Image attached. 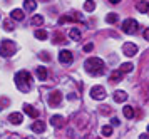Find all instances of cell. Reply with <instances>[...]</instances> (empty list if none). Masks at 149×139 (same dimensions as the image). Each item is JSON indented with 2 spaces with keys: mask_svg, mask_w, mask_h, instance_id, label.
Returning <instances> with one entry per match:
<instances>
[{
  "mask_svg": "<svg viewBox=\"0 0 149 139\" xmlns=\"http://www.w3.org/2000/svg\"><path fill=\"white\" fill-rule=\"evenodd\" d=\"M15 86L20 92H29L32 87V75L29 71H20L15 74Z\"/></svg>",
  "mask_w": 149,
  "mask_h": 139,
  "instance_id": "6da1fadb",
  "label": "cell"
},
{
  "mask_svg": "<svg viewBox=\"0 0 149 139\" xmlns=\"http://www.w3.org/2000/svg\"><path fill=\"white\" fill-rule=\"evenodd\" d=\"M84 69H86L91 75H101L102 69H104V60L99 59V57H89V59L84 62Z\"/></svg>",
  "mask_w": 149,
  "mask_h": 139,
  "instance_id": "7a4b0ae2",
  "label": "cell"
},
{
  "mask_svg": "<svg viewBox=\"0 0 149 139\" xmlns=\"http://www.w3.org/2000/svg\"><path fill=\"white\" fill-rule=\"evenodd\" d=\"M17 50V45H15L14 40H8V39H3L0 42V55L2 57H12Z\"/></svg>",
  "mask_w": 149,
  "mask_h": 139,
  "instance_id": "3957f363",
  "label": "cell"
},
{
  "mask_svg": "<svg viewBox=\"0 0 149 139\" xmlns=\"http://www.w3.org/2000/svg\"><path fill=\"white\" fill-rule=\"evenodd\" d=\"M122 32L124 34H129V35H132V34L137 32V22L134 19H126L122 22Z\"/></svg>",
  "mask_w": 149,
  "mask_h": 139,
  "instance_id": "277c9868",
  "label": "cell"
},
{
  "mask_svg": "<svg viewBox=\"0 0 149 139\" xmlns=\"http://www.w3.org/2000/svg\"><path fill=\"white\" fill-rule=\"evenodd\" d=\"M91 97L95 101H102L106 99V89L102 86H94L92 89H91Z\"/></svg>",
  "mask_w": 149,
  "mask_h": 139,
  "instance_id": "5b68a950",
  "label": "cell"
},
{
  "mask_svg": "<svg viewBox=\"0 0 149 139\" xmlns=\"http://www.w3.org/2000/svg\"><path fill=\"white\" fill-rule=\"evenodd\" d=\"M122 54L127 55V57H134L136 54H137V45L132 44V42H126V44L122 45Z\"/></svg>",
  "mask_w": 149,
  "mask_h": 139,
  "instance_id": "8992f818",
  "label": "cell"
},
{
  "mask_svg": "<svg viewBox=\"0 0 149 139\" xmlns=\"http://www.w3.org/2000/svg\"><path fill=\"white\" fill-rule=\"evenodd\" d=\"M61 101H62V94L59 92V91H52V92L49 94V104H50L52 107L59 106Z\"/></svg>",
  "mask_w": 149,
  "mask_h": 139,
  "instance_id": "52a82bcc",
  "label": "cell"
},
{
  "mask_svg": "<svg viewBox=\"0 0 149 139\" xmlns=\"http://www.w3.org/2000/svg\"><path fill=\"white\" fill-rule=\"evenodd\" d=\"M59 60H61L62 64H72V60H74V55H72V52L70 50H61L59 52Z\"/></svg>",
  "mask_w": 149,
  "mask_h": 139,
  "instance_id": "ba28073f",
  "label": "cell"
},
{
  "mask_svg": "<svg viewBox=\"0 0 149 139\" xmlns=\"http://www.w3.org/2000/svg\"><path fill=\"white\" fill-rule=\"evenodd\" d=\"M50 124L59 129V127H64V126H65V119H64L62 116H52V117H50Z\"/></svg>",
  "mask_w": 149,
  "mask_h": 139,
  "instance_id": "9c48e42d",
  "label": "cell"
},
{
  "mask_svg": "<svg viewBox=\"0 0 149 139\" xmlns=\"http://www.w3.org/2000/svg\"><path fill=\"white\" fill-rule=\"evenodd\" d=\"M24 112L27 114V116H30L32 119H37V117H39V111H37V109H34L32 106H29V104H25V106H24Z\"/></svg>",
  "mask_w": 149,
  "mask_h": 139,
  "instance_id": "30bf717a",
  "label": "cell"
},
{
  "mask_svg": "<svg viewBox=\"0 0 149 139\" xmlns=\"http://www.w3.org/2000/svg\"><path fill=\"white\" fill-rule=\"evenodd\" d=\"M136 8H137L141 13H148L149 12V2L148 0H141V2L136 3Z\"/></svg>",
  "mask_w": 149,
  "mask_h": 139,
  "instance_id": "8fae6325",
  "label": "cell"
},
{
  "mask_svg": "<svg viewBox=\"0 0 149 139\" xmlns=\"http://www.w3.org/2000/svg\"><path fill=\"white\" fill-rule=\"evenodd\" d=\"M10 17L14 20H19V22H20V20L25 19V13H24V10H20V8H14V10L10 12Z\"/></svg>",
  "mask_w": 149,
  "mask_h": 139,
  "instance_id": "7c38bea8",
  "label": "cell"
},
{
  "mask_svg": "<svg viewBox=\"0 0 149 139\" xmlns=\"http://www.w3.org/2000/svg\"><path fill=\"white\" fill-rule=\"evenodd\" d=\"M35 74H37V77H39V80H45L47 79V67H37L35 69Z\"/></svg>",
  "mask_w": 149,
  "mask_h": 139,
  "instance_id": "4fadbf2b",
  "label": "cell"
},
{
  "mask_svg": "<svg viewBox=\"0 0 149 139\" xmlns=\"http://www.w3.org/2000/svg\"><path fill=\"white\" fill-rule=\"evenodd\" d=\"M24 8L27 12H34L35 8H37V2L35 0H24Z\"/></svg>",
  "mask_w": 149,
  "mask_h": 139,
  "instance_id": "5bb4252c",
  "label": "cell"
},
{
  "mask_svg": "<svg viewBox=\"0 0 149 139\" xmlns=\"http://www.w3.org/2000/svg\"><path fill=\"white\" fill-rule=\"evenodd\" d=\"M114 101L116 102H124V101H127V94L124 92V91H116L114 92Z\"/></svg>",
  "mask_w": 149,
  "mask_h": 139,
  "instance_id": "9a60e30c",
  "label": "cell"
},
{
  "mask_svg": "<svg viewBox=\"0 0 149 139\" xmlns=\"http://www.w3.org/2000/svg\"><path fill=\"white\" fill-rule=\"evenodd\" d=\"M32 131L34 133H44L45 131V124L42 121H35L34 124H32Z\"/></svg>",
  "mask_w": 149,
  "mask_h": 139,
  "instance_id": "2e32d148",
  "label": "cell"
},
{
  "mask_svg": "<svg viewBox=\"0 0 149 139\" xmlns=\"http://www.w3.org/2000/svg\"><path fill=\"white\" fill-rule=\"evenodd\" d=\"M8 121H10L12 124H17V126H19V124L22 122V114H20V112L10 114V116H8Z\"/></svg>",
  "mask_w": 149,
  "mask_h": 139,
  "instance_id": "e0dca14e",
  "label": "cell"
},
{
  "mask_svg": "<svg viewBox=\"0 0 149 139\" xmlns=\"http://www.w3.org/2000/svg\"><path fill=\"white\" fill-rule=\"evenodd\" d=\"M81 30H79V29H77V27H72V29H70V32H69V37H70V39L72 40H81Z\"/></svg>",
  "mask_w": 149,
  "mask_h": 139,
  "instance_id": "ac0fdd59",
  "label": "cell"
},
{
  "mask_svg": "<svg viewBox=\"0 0 149 139\" xmlns=\"http://www.w3.org/2000/svg\"><path fill=\"white\" fill-rule=\"evenodd\" d=\"M136 116V111L132 106H126L124 107V117H127V119H132Z\"/></svg>",
  "mask_w": 149,
  "mask_h": 139,
  "instance_id": "d6986e66",
  "label": "cell"
},
{
  "mask_svg": "<svg viewBox=\"0 0 149 139\" xmlns=\"http://www.w3.org/2000/svg\"><path fill=\"white\" fill-rule=\"evenodd\" d=\"M109 80H111V82H119V80H122V72L121 71H114V72L111 74Z\"/></svg>",
  "mask_w": 149,
  "mask_h": 139,
  "instance_id": "ffe728a7",
  "label": "cell"
},
{
  "mask_svg": "<svg viewBox=\"0 0 149 139\" xmlns=\"http://www.w3.org/2000/svg\"><path fill=\"white\" fill-rule=\"evenodd\" d=\"M117 20H119V17H117V13H114V12H111V13L106 15V22H107V24H116Z\"/></svg>",
  "mask_w": 149,
  "mask_h": 139,
  "instance_id": "44dd1931",
  "label": "cell"
},
{
  "mask_svg": "<svg viewBox=\"0 0 149 139\" xmlns=\"http://www.w3.org/2000/svg\"><path fill=\"white\" fill-rule=\"evenodd\" d=\"M95 8V2L94 0H86V3H84V10L86 12H92Z\"/></svg>",
  "mask_w": 149,
  "mask_h": 139,
  "instance_id": "7402d4cb",
  "label": "cell"
},
{
  "mask_svg": "<svg viewBox=\"0 0 149 139\" xmlns=\"http://www.w3.org/2000/svg\"><path fill=\"white\" fill-rule=\"evenodd\" d=\"M52 42H54V44H65V42H67V40H65V37H64V35H62V34H54V40H52Z\"/></svg>",
  "mask_w": 149,
  "mask_h": 139,
  "instance_id": "603a6c76",
  "label": "cell"
},
{
  "mask_svg": "<svg viewBox=\"0 0 149 139\" xmlns=\"http://www.w3.org/2000/svg\"><path fill=\"white\" fill-rule=\"evenodd\" d=\"M30 24H32V25H42V24H44V17H42V15H34L32 20H30Z\"/></svg>",
  "mask_w": 149,
  "mask_h": 139,
  "instance_id": "cb8c5ba5",
  "label": "cell"
},
{
  "mask_svg": "<svg viewBox=\"0 0 149 139\" xmlns=\"http://www.w3.org/2000/svg\"><path fill=\"white\" fill-rule=\"evenodd\" d=\"M35 39H39V40H45L47 39V32L45 30H35Z\"/></svg>",
  "mask_w": 149,
  "mask_h": 139,
  "instance_id": "d4e9b609",
  "label": "cell"
},
{
  "mask_svg": "<svg viewBox=\"0 0 149 139\" xmlns=\"http://www.w3.org/2000/svg\"><path fill=\"white\" fill-rule=\"evenodd\" d=\"M101 133H102L104 138H109V136H112V127H111V126H104L101 129Z\"/></svg>",
  "mask_w": 149,
  "mask_h": 139,
  "instance_id": "484cf974",
  "label": "cell"
},
{
  "mask_svg": "<svg viewBox=\"0 0 149 139\" xmlns=\"http://www.w3.org/2000/svg\"><path fill=\"white\" fill-rule=\"evenodd\" d=\"M132 69H134V66H132L131 62H127V64H122V66H121V69H119V71H121V72H131Z\"/></svg>",
  "mask_w": 149,
  "mask_h": 139,
  "instance_id": "4316f807",
  "label": "cell"
},
{
  "mask_svg": "<svg viewBox=\"0 0 149 139\" xmlns=\"http://www.w3.org/2000/svg\"><path fill=\"white\" fill-rule=\"evenodd\" d=\"M3 29H5L7 32H10V30H14V24H12L10 20H5V22H3Z\"/></svg>",
  "mask_w": 149,
  "mask_h": 139,
  "instance_id": "83f0119b",
  "label": "cell"
},
{
  "mask_svg": "<svg viewBox=\"0 0 149 139\" xmlns=\"http://www.w3.org/2000/svg\"><path fill=\"white\" fill-rule=\"evenodd\" d=\"M111 124H112V126H119V124H121V121L117 119V117H112V119H111Z\"/></svg>",
  "mask_w": 149,
  "mask_h": 139,
  "instance_id": "f1b7e54d",
  "label": "cell"
},
{
  "mask_svg": "<svg viewBox=\"0 0 149 139\" xmlns=\"http://www.w3.org/2000/svg\"><path fill=\"white\" fill-rule=\"evenodd\" d=\"M92 49H94V44H87V45L84 47V50H86V52H91Z\"/></svg>",
  "mask_w": 149,
  "mask_h": 139,
  "instance_id": "f546056e",
  "label": "cell"
},
{
  "mask_svg": "<svg viewBox=\"0 0 149 139\" xmlns=\"http://www.w3.org/2000/svg\"><path fill=\"white\" fill-rule=\"evenodd\" d=\"M40 57H42L44 60H50V55H49L47 52H42V54H40Z\"/></svg>",
  "mask_w": 149,
  "mask_h": 139,
  "instance_id": "4dcf8cb0",
  "label": "cell"
},
{
  "mask_svg": "<svg viewBox=\"0 0 149 139\" xmlns=\"http://www.w3.org/2000/svg\"><path fill=\"white\" fill-rule=\"evenodd\" d=\"M142 35H144V39H146V40H149V29H146V30H144V34H142Z\"/></svg>",
  "mask_w": 149,
  "mask_h": 139,
  "instance_id": "1f68e13d",
  "label": "cell"
},
{
  "mask_svg": "<svg viewBox=\"0 0 149 139\" xmlns=\"http://www.w3.org/2000/svg\"><path fill=\"white\" fill-rule=\"evenodd\" d=\"M139 139H149V136H148V134H141V136H139Z\"/></svg>",
  "mask_w": 149,
  "mask_h": 139,
  "instance_id": "d6a6232c",
  "label": "cell"
},
{
  "mask_svg": "<svg viewBox=\"0 0 149 139\" xmlns=\"http://www.w3.org/2000/svg\"><path fill=\"white\" fill-rule=\"evenodd\" d=\"M109 2H111V3H119L121 0H109Z\"/></svg>",
  "mask_w": 149,
  "mask_h": 139,
  "instance_id": "836d02e7",
  "label": "cell"
},
{
  "mask_svg": "<svg viewBox=\"0 0 149 139\" xmlns=\"http://www.w3.org/2000/svg\"><path fill=\"white\" fill-rule=\"evenodd\" d=\"M27 139H34V138H32V136H30V138H27Z\"/></svg>",
  "mask_w": 149,
  "mask_h": 139,
  "instance_id": "e575fe53",
  "label": "cell"
},
{
  "mask_svg": "<svg viewBox=\"0 0 149 139\" xmlns=\"http://www.w3.org/2000/svg\"><path fill=\"white\" fill-rule=\"evenodd\" d=\"M148 131H149V126H148Z\"/></svg>",
  "mask_w": 149,
  "mask_h": 139,
  "instance_id": "d590c367",
  "label": "cell"
},
{
  "mask_svg": "<svg viewBox=\"0 0 149 139\" xmlns=\"http://www.w3.org/2000/svg\"><path fill=\"white\" fill-rule=\"evenodd\" d=\"M44 2H47V0H44Z\"/></svg>",
  "mask_w": 149,
  "mask_h": 139,
  "instance_id": "8d00e7d4",
  "label": "cell"
}]
</instances>
